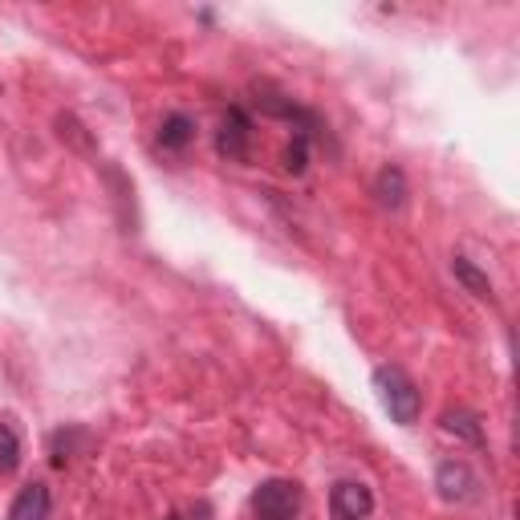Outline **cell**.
Segmentation results:
<instances>
[{
    "mask_svg": "<svg viewBox=\"0 0 520 520\" xmlns=\"http://www.w3.org/2000/svg\"><path fill=\"white\" fill-rule=\"evenodd\" d=\"M374 390H378V399H382L386 415L395 419V423L411 427V423L419 419L423 395H419L415 378H411L403 366H378V370H374Z\"/></svg>",
    "mask_w": 520,
    "mask_h": 520,
    "instance_id": "obj_1",
    "label": "cell"
},
{
    "mask_svg": "<svg viewBox=\"0 0 520 520\" xmlns=\"http://www.w3.org/2000/svg\"><path fill=\"white\" fill-rule=\"evenodd\" d=\"M252 520H301V484L265 480L252 492Z\"/></svg>",
    "mask_w": 520,
    "mask_h": 520,
    "instance_id": "obj_2",
    "label": "cell"
},
{
    "mask_svg": "<svg viewBox=\"0 0 520 520\" xmlns=\"http://www.w3.org/2000/svg\"><path fill=\"white\" fill-rule=\"evenodd\" d=\"M330 512H334V520H366L374 512V492L358 480H342L330 492Z\"/></svg>",
    "mask_w": 520,
    "mask_h": 520,
    "instance_id": "obj_3",
    "label": "cell"
},
{
    "mask_svg": "<svg viewBox=\"0 0 520 520\" xmlns=\"http://www.w3.org/2000/svg\"><path fill=\"white\" fill-rule=\"evenodd\" d=\"M435 488L447 504H464L472 492H476V476L464 460H443L439 472H435Z\"/></svg>",
    "mask_w": 520,
    "mask_h": 520,
    "instance_id": "obj_4",
    "label": "cell"
},
{
    "mask_svg": "<svg viewBox=\"0 0 520 520\" xmlns=\"http://www.w3.org/2000/svg\"><path fill=\"white\" fill-rule=\"evenodd\" d=\"M248 118L240 110H228V118L220 122V135H216V151L228 159V163H244L248 159Z\"/></svg>",
    "mask_w": 520,
    "mask_h": 520,
    "instance_id": "obj_5",
    "label": "cell"
},
{
    "mask_svg": "<svg viewBox=\"0 0 520 520\" xmlns=\"http://www.w3.org/2000/svg\"><path fill=\"white\" fill-rule=\"evenodd\" d=\"M374 195H378L382 208L403 212V208H407V175H403V167L386 163V167L374 175Z\"/></svg>",
    "mask_w": 520,
    "mask_h": 520,
    "instance_id": "obj_6",
    "label": "cell"
},
{
    "mask_svg": "<svg viewBox=\"0 0 520 520\" xmlns=\"http://www.w3.org/2000/svg\"><path fill=\"white\" fill-rule=\"evenodd\" d=\"M9 520H49V488L45 484H25L9 508Z\"/></svg>",
    "mask_w": 520,
    "mask_h": 520,
    "instance_id": "obj_7",
    "label": "cell"
},
{
    "mask_svg": "<svg viewBox=\"0 0 520 520\" xmlns=\"http://www.w3.org/2000/svg\"><path fill=\"white\" fill-rule=\"evenodd\" d=\"M451 273H455V281H460L472 297H480V301H488V305H496V289H492V281L472 265V260L468 256H455L451 260Z\"/></svg>",
    "mask_w": 520,
    "mask_h": 520,
    "instance_id": "obj_8",
    "label": "cell"
},
{
    "mask_svg": "<svg viewBox=\"0 0 520 520\" xmlns=\"http://www.w3.org/2000/svg\"><path fill=\"white\" fill-rule=\"evenodd\" d=\"M191 139H195V122H191L187 114L163 118V126H159V147H163V151H183Z\"/></svg>",
    "mask_w": 520,
    "mask_h": 520,
    "instance_id": "obj_9",
    "label": "cell"
},
{
    "mask_svg": "<svg viewBox=\"0 0 520 520\" xmlns=\"http://www.w3.org/2000/svg\"><path fill=\"white\" fill-rule=\"evenodd\" d=\"M21 468V435L13 419H0V476H13Z\"/></svg>",
    "mask_w": 520,
    "mask_h": 520,
    "instance_id": "obj_10",
    "label": "cell"
},
{
    "mask_svg": "<svg viewBox=\"0 0 520 520\" xmlns=\"http://www.w3.org/2000/svg\"><path fill=\"white\" fill-rule=\"evenodd\" d=\"M57 135H61V143H70V147L82 151V155L94 151V143H90V135H86V126H82L74 114H57Z\"/></svg>",
    "mask_w": 520,
    "mask_h": 520,
    "instance_id": "obj_11",
    "label": "cell"
},
{
    "mask_svg": "<svg viewBox=\"0 0 520 520\" xmlns=\"http://www.w3.org/2000/svg\"><path fill=\"white\" fill-rule=\"evenodd\" d=\"M443 431H451V435H464L468 443H484L480 423H476L468 411H447V415H443Z\"/></svg>",
    "mask_w": 520,
    "mask_h": 520,
    "instance_id": "obj_12",
    "label": "cell"
},
{
    "mask_svg": "<svg viewBox=\"0 0 520 520\" xmlns=\"http://www.w3.org/2000/svg\"><path fill=\"white\" fill-rule=\"evenodd\" d=\"M285 167H289L293 175H301V171H305V139H297V143L285 151Z\"/></svg>",
    "mask_w": 520,
    "mask_h": 520,
    "instance_id": "obj_13",
    "label": "cell"
},
{
    "mask_svg": "<svg viewBox=\"0 0 520 520\" xmlns=\"http://www.w3.org/2000/svg\"><path fill=\"white\" fill-rule=\"evenodd\" d=\"M167 520H175V516H167Z\"/></svg>",
    "mask_w": 520,
    "mask_h": 520,
    "instance_id": "obj_14",
    "label": "cell"
}]
</instances>
